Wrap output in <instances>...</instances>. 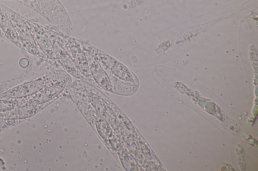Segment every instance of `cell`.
<instances>
[{
	"label": "cell",
	"mask_w": 258,
	"mask_h": 171,
	"mask_svg": "<svg viewBox=\"0 0 258 171\" xmlns=\"http://www.w3.org/2000/svg\"><path fill=\"white\" fill-rule=\"evenodd\" d=\"M25 19L40 49L52 63L57 64L51 42L44 26L26 18Z\"/></svg>",
	"instance_id": "obj_4"
},
{
	"label": "cell",
	"mask_w": 258,
	"mask_h": 171,
	"mask_svg": "<svg viewBox=\"0 0 258 171\" xmlns=\"http://www.w3.org/2000/svg\"><path fill=\"white\" fill-rule=\"evenodd\" d=\"M44 27L47 34L52 36L71 56L83 76L89 81L93 82L86 55L76 39L59 33L53 26Z\"/></svg>",
	"instance_id": "obj_1"
},
{
	"label": "cell",
	"mask_w": 258,
	"mask_h": 171,
	"mask_svg": "<svg viewBox=\"0 0 258 171\" xmlns=\"http://www.w3.org/2000/svg\"><path fill=\"white\" fill-rule=\"evenodd\" d=\"M76 40L85 54L93 57L116 77L127 82H136L132 72L118 61L83 41L77 39Z\"/></svg>",
	"instance_id": "obj_2"
},
{
	"label": "cell",
	"mask_w": 258,
	"mask_h": 171,
	"mask_svg": "<svg viewBox=\"0 0 258 171\" xmlns=\"http://www.w3.org/2000/svg\"><path fill=\"white\" fill-rule=\"evenodd\" d=\"M56 71L44 75L37 79L23 83L10 90L5 97H19L33 94L42 89L53 77Z\"/></svg>",
	"instance_id": "obj_5"
},
{
	"label": "cell",
	"mask_w": 258,
	"mask_h": 171,
	"mask_svg": "<svg viewBox=\"0 0 258 171\" xmlns=\"http://www.w3.org/2000/svg\"><path fill=\"white\" fill-rule=\"evenodd\" d=\"M1 7L12 23L25 50L47 61H50L37 45L25 18L2 4Z\"/></svg>",
	"instance_id": "obj_3"
},
{
	"label": "cell",
	"mask_w": 258,
	"mask_h": 171,
	"mask_svg": "<svg viewBox=\"0 0 258 171\" xmlns=\"http://www.w3.org/2000/svg\"><path fill=\"white\" fill-rule=\"evenodd\" d=\"M16 1H18V2H19L20 3H21L23 2L30 1H33V0H16Z\"/></svg>",
	"instance_id": "obj_11"
},
{
	"label": "cell",
	"mask_w": 258,
	"mask_h": 171,
	"mask_svg": "<svg viewBox=\"0 0 258 171\" xmlns=\"http://www.w3.org/2000/svg\"><path fill=\"white\" fill-rule=\"evenodd\" d=\"M0 37L6 40V41H8V39L6 37L5 35L4 34V32L2 30L1 28H0Z\"/></svg>",
	"instance_id": "obj_10"
},
{
	"label": "cell",
	"mask_w": 258,
	"mask_h": 171,
	"mask_svg": "<svg viewBox=\"0 0 258 171\" xmlns=\"http://www.w3.org/2000/svg\"><path fill=\"white\" fill-rule=\"evenodd\" d=\"M47 35L51 42L53 50L57 61L60 63L67 72L74 77L80 79L85 78L67 51L52 36Z\"/></svg>",
	"instance_id": "obj_6"
},
{
	"label": "cell",
	"mask_w": 258,
	"mask_h": 171,
	"mask_svg": "<svg viewBox=\"0 0 258 171\" xmlns=\"http://www.w3.org/2000/svg\"><path fill=\"white\" fill-rule=\"evenodd\" d=\"M0 28L8 39V42L12 43L19 48H25L20 41L12 23L1 7L0 3Z\"/></svg>",
	"instance_id": "obj_8"
},
{
	"label": "cell",
	"mask_w": 258,
	"mask_h": 171,
	"mask_svg": "<svg viewBox=\"0 0 258 171\" xmlns=\"http://www.w3.org/2000/svg\"><path fill=\"white\" fill-rule=\"evenodd\" d=\"M89 71L93 80L104 89L112 91L110 79L101 64L90 55L86 54Z\"/></svg>",
	"instance_id": "obj_7"
},
{
	"label": "cell",
	"mask_w": 258,
	"mask_h": 171,
	"mask_svg": "<svg viewBox=\"0 0 258 171\" xmlns=\"http://www.w3.org/2000/svg\"><path fill=\"white\" fill-rule=\"evenodd\" d=\"M5 168V162L2 158H0V170H4Z\"/></svg>",
	"instance_id": "obj_9"
}]
</instances>
